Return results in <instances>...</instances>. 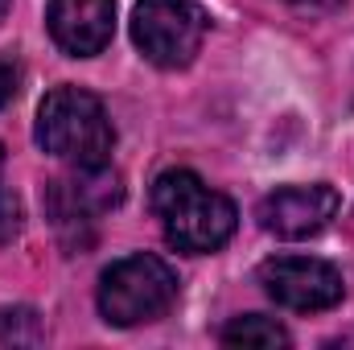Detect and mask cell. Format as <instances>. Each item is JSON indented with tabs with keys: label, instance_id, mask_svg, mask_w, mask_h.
I'll return each mask as SVG.
<instances>
[{
	"label": "cell",
	"instance_id": "cell-1",
	"mask_svg": "<svg viewBox=\"0 0 354 350\" xmlns=\"http://www.w3.org/2000/svg\"><path fill=\"white\" fill-rule=\"evenodd\" d=\"M153 210L165 227V239L177 252L206 256L235 235V202L189 169H169L153 185Z\"/></svg>",
	"mask_w": 354,
	"mask_h": 350
},
{
	"label": "cell",
	"instance_id": "cell-2",
	"mask_svg": "<svg viewBox=\"0 0 354 350\" xmlns=\"http://www.w3.org/2000/svg\"><path fill=\"white\" fill-rule=\"evenodd\" d=\"M33 136L50 157H62L71 165H103L115 145V128H111L99 95L83 87L50 91L37 107Z\"/></svg>",
	"mask_w": 354,
	"mask_h": 350
},
{
	"label": "cell",
	"instance_id": "cell-3",
	"mask_svg": "<svg viewBox=\"0 0 354 350\" xmlns=\"http://www.w3.org/2000/svg\"><path fill=\"white\" fill-rule=\"evenodd\" d=\"M177 276L174 268L149 252L124 256L99 276V313L111 326H145L174 309Z\"/></svg>",
	"mask_w": 354,
	"mask_h": 350
},
{
	"label": "cell",
	"instance_id": "cell-4",
	"mask_svg": "<svg viewBox=\"0 0 354 350\" xmlns=\"http://www.w3.org/2000/svg\"><path fill=\"white\" fill-rule=\"evenodd\" d=\"M202 37L206 12L194 0H136L132 8V42L161 71L189 66L202 50Z\"/></svg>",
	"mask_w": 354,
	"mask_h": 350
},
{
	"label": "cell",
	"instance_id": "cell-5",
	"mask_svg": "<svg viewBox=\"0 0 354 350\" xmlns=\"http://www.w3.org/2000/svg\"><path fill=\"white\" fill-rule=\"evenodd\" d=\"M124 198L120 174L103 165H75V174H62L46 185V214L58 231H79L99 223L115 202Z\"/></svg>",
	"mask_w": 354,
	"mask_h": 350
},
{
	"label": "cell",
	"instance_id": "cell-6",
	"mask_svg": "<svg viewBox=\"0 0 354 350\" xmlns=\"http://www.w3.org/2000/svg\"><path fill=\"white\" fill-rule=\"evenodd\" d=\"M260 284L264 293L297 313H317L342 301V272L313 256H276L260 264Z\"/></svg>",
	"mask_w": 354,
	"mask_h": 350
},
{
	"label": "cell",
	"instance_id": "cell-7",
	"mask_svg": "<svg viewBox=\"0 0 354 350\" xmlns=\"http://www.w3.org/2000/svg\"><path fill=\"white\" fill-rule=\"evenodd\" d=\"M342 198L334 185H284L260 202V227L276 239H309L338 214Z\"/></svg>",
	"mask_w": 354,
	"mask_h": 350
},
{
	"label": "cell",
	"instance_id": "cell-8",
	"mask_svg": "<svg viewBox=\"0 0 354 350\" xmlns=\"http://www.w3.org/2000/svg\"><path fill=\"white\" fill-rule=\"evenodd\" d=\"M50 37L71 58H95L115 33V0H50Z\"/></svg>",
	"mask_w": 354,
	"mask_h": 350
},
{
	"label": "cell",
	"instance_id": "cell-9",
	"mask_svg": "<svg viewBox=\"0 0 354 350\" xmlns=\"http://www.w3.org/2000/svg\"><path fill=\"white\" fill-rule=\"evenodd\" d=\"M223 342L243 350H276V347H288V330L280 322L264 317V313H248V317H235L223 330Z\"/></svg>",
	"mask_w": 354,
	"mask_h": 350
},
{
	"label": "cell",
	"instance_id": "cell-10",
	"mask_svg": "<svg viewBox=\"0 0 354 350\" xmlns=\"http://www.w3.org/2000/svg\"><path fill=\"white\" fill-rule=\"evenodd\" d=\"M0 342L8 347H37L41 342V322H37V313L33 309H25V305H8V309H0Z\"/></svg>",
	"mask_w": 354,
	"mask_h": 350
},
{
	"label": "cell",
	"instance_id": "cell-11",
	"mask_svg": "<svg viewBox=\"0 0 354 350\" xmlns=\"http://www.w3.org/2000/svg\"><path fill=\"white\" fill-rule=\"evenodd\" d=\"M21 235V202L12 190L0 185V243H12Z\"/></svg>",
	"mask_w": 354,
	"mask_h": 350
},
{
	"label": "cell",
	"instance_id": "cell-12",
	"mask_svg": "<svg viewBox=\"0 0 354 350\" xmlns=\"http://www.w3.org/2000/svg\"><path fill=\"white\" fill-rule=\"evenodd\" d=\"M12 95H17V66L0 58V107H8Z\"/></svg>",
	"mask_w": 354,
	"mask_h": 350
},
{
	"label": "cell",
	"instance_id": "cell-13",
	"mask_svg": "<svg viewBox=\"0 0 354 350\" xmlns=\"http://www.w3.org/2000/svg\"><path fill=\"white\" fill-rule=\"evenodd\" d=\"M292 4H309V8H334L338 0H292Z\"/></svg>",
	"mask_w": 354,
	"mask_h": 350
},
{
	"label": "cell",
	"instance_id": "cell-14",
	"mask_svg": "<svg viewBox=\"0 0 354 350\" xmlns=\"http://www.w3.org/2000/svg\"><path fill=\"white\" fill-rule=\"evenodd\" d=\"M4 12H8V0H0V21H4Z\"/></svg>",
	"mask_w": 354,
	"mask_h": 350
},
{
	"label": "cell",
	"instance_id": "cell-15",
	"mask_svg": "<svg viewBox=\"0 0 354 350\" xmlns=\"http://www.w3.org/2000/svg\"><path fill=\"white\" fill-rule=\"evenodd\" d=\"M0 174H4V145H0Z\"/></svg>",
	"mask_w": 354,
	"mask_h": 350
}]
</instances>
